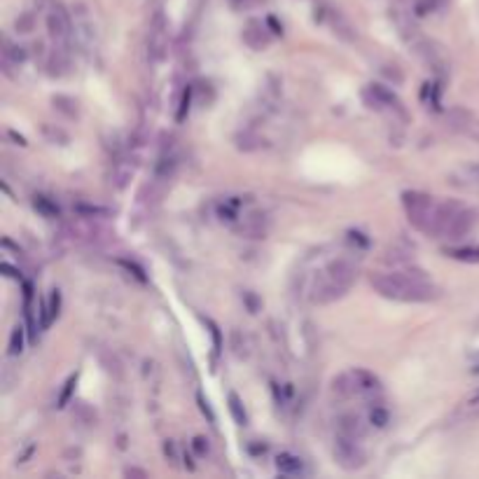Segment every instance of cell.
Masks as SVG:
<instances>
[{
	"label": "cell",
	"instance_id": "12",
	"mask_svg": "<svg viewBox=\"0 0 479 479\" xmlns=\"http://www.w3.org/2000/svg\"><path fill=\"white\" fill-rule=\"evenodd\" d=\"M229 412H232L234 416V421L239 423V426H246L248 423V414H246V409H244V402H241V398L236 393H229Z\"/></svg>",
	"mask_w": 479,
	"mask_h": 479
},
{
	"label": "cell",
	"instance_id": "13",
	"mask_svg": "<svg viewBox=\"0 0 479 479\" xmlns=\"http://www.w3.org/2000/svg\"><path fill=\"white\" fill-rule=\"evenodd\" d=\"M449 258L461 260V262H479V246H470V248H451L447 251Z\"/></svg>",
	"mask_w": 479,
	"mask_h": 479
},
{
	"label": "cell",
	"instance_id": "22",
	"mask_svg": "<svg viewBox=\"0 0 479 479\" xmlns=\"http://www.w3.org/2000/svg\"><path fill=\"white\" fill-rule=\"evenodd\" d=\"M164 454L169 456L171 461H176V458H178V456H176V447H173V442H171V440L164 444Z\"/></svg>",
	"mask_w": 479,
	"mask_h": 479
},
{
	"label": "cell",
	"instance_id": "6",
	"mask_svg": "<svg viewBox=\"0 0 479 479\" xmlns=\"http://www.w3.org/2000/svg\"><path fill=\"white\" fill-rule=\"evenodd\" d=\"M472 225H475V211H468V208H461L456 213V218L451 220V225L444 232V239H461L463 234H468Z\"/></svg>",
	"mask_w": 479,
	"mask_h": 479
},
{
	"label": "cell",
	"instance_id": "19",
	"mask_svg": "<svg viewBox=\"0 0 479 479\" xmlns=\"http://www.w3.org/2000/svg\"><path fill=\"white\" fill-rule=\"evenodd\" d=\"M59 307H61V293H59V290H54L52 297H50V316L52 318L59 316Z\"/></svg>",
	"mask_w": 479,
	"mask_h": 479
},
{
	"label": "cell",
	"instance_id": "15",
	"mask_svg": "<svg viewBox=\"0 0 479 479\" xmlns=\"http://www.w3.org/2000/svg\"><path fill=\"white\" fill-rule=\"evenodd\" d=\"M24 351V328H15L10 337V356H19Z\"/></svg>",
	"mask_w": 479,
	"mask_h": 479
},
{
	"label": "cell",
	"instance_id": "16",
	"mask_svg": "<svg viewBox=\"0 0 479 479\" xmlns=\"http://www.w3.org/2000/svg\"><path fill=\"white\" fill-rule=\"evenodd\" d=\"M370 421H372L377 428H384L386 423H388V412H386V409H381V407H374V409H372V414H370Z\"/></svg>",
	"mask_w": 479,
	"mask_h": 479
},
{
	"label": "cell",
	"instance_id": "18",
	"mask_svg": "<svg viewBox=\"0 0 479 479\" xmlns=\"http://www.w3.org/2000/svg\"><path fill=\"white\" fill-rule=\"evenodd\" d=\"M190 99H192V89L187 87V89H185V94H183V101H180V113H178V122H183V120H185L187 110H190Z\"/></svg>",
	"mask_w": 479,
	"mask_h": 479
},
{
	"label": "cell",
	"instance_id": "3",
	"mask_svg": "<svg viewBox=\"0 0 479 479\" xmlns=\"http://www.w3.org/2000/svg\"><path fill=\"white\" fill-rule=\"evenodd\" d=\"M402 204H405L409 222H412L414 227L423 229V232H428L430 222H433V215H435V206H437L433 197H428V194H423V192H405L402 194Z\"/></svg>",
	"mask_w": 479,
	"mask_h": 479
},
{
	"label": "cell",
	"instance_id": "11",
	"mask_svg": "<svg viewBox=\"0 0 479 479\" xmlns=\"http://www.w3.org/2000/svg\"><path fill=\"white\" fill-rule=\"evenodd\" d=\"M339 430H342V435H349L353 440H360V437L365 435V426L360 423L358 416H342Z\"/></svg>",
	"mask_w": 479,
	"mask_h": 479
},
{
	"label": "cell",
	"instance_id": "9",
	"mask_svg": "<svg viewBox=\"0 0 479 479\" xmlns=\"http://www.w3.org/2000/svg\"><path fill=\"white\" fill-rule=\"evenodd\" d=\"M244 40L253 47V50H265V47L269 45V36L265 33V26H262L260 22H251L246 26Z\"/></svg>",
	"mask_w": 479,
	"mask_h": 479
},
{
	"label": "cell",
	"instance_id": "14",
	"mask_svg": "<svg viewBox=\"0 0 479 479\" xmlns=\"http://www.w3.org/2000/svg\"><path fill=\"white\" fill-rule=\"evenodd\" d=\"M36 208L45 215V218H57L59 215V206L52 204L47 197H36Z\"/></svg>",
	"mask_w": 479,
	"mask_h": 479
},
{
	"label": "cell",
	"instance_id": "17",
	"mask_svg": "<svg viewBox=\"0 0 479 479\" xmlns=\"http://www.w3.org/2000/svg\"><path fill=\"white\" fill-rule=\"evenodd\" d=\"M75 381H78V377H71V379L66 381V388L59 395V405L57 407H66L68 405V400H71V393H73V388H75Z\"/></svg>",
	"mask_w": 479,
	"mask_h": 479
},
{
	"label": "cell",
	"instance_id": "8",
	"mask_svg": "<svg viewBox=\"0 0 479 479\" xmlns=\"http://www.w3.org/2000/svg\"><path fill=\"white\" fill-rule=\"evenodd\" d=\"M353 384H356V393H379L381 391V381L374 372L370 370H353L351 372Z\"/></svg>",
	"mask_w": 479,
	"mask_h": 479
},
{
	"label": "cell",
	"instance_id": "20",
	"mask_svg": "<svg viewBox=\"0 0 479 479\" xmlns=\"http://www.w3.org/2000/svg\"><path fill=\"white\" fill-rule=\"evenodd\" d=\"M192 447H194V451H197V456H206L208 454V440H206V437H194Z\"/></svg>",
	"mask_w": 479,
	"mask_h": 479
},
{
	"label": "cell",
	"instance_id": "7",
	"mask_svg": "<svg viewBox=\"0 0 479 479\" xmlns=\"http://www.w3.org/2000/svg\"><path fill=\"white\" fill-rule=\"evenodd\" d=\"M166 54V38H164V19L157 17L155 26L150 31V57L152 61H162Z\"/></svg>",
	"mask_w": 479,
	"mask_h": 479
},
{
	"label": "cell",
	"instance_id": "1",
	"mask_svg": "<svg viewBox=\"0 0 479 479\" xmlns=\"http://www.w3.org/2000/svg\"><path fill=\"white\" fill-rule=\"evenodd\" d=\"M372 288L379 295L395 302H433L440 297L433 283H430L419 269H402V272L374 274Z\"/></svg>",
	"mask_w": 479,
	"mask_h": 479
},
{
	"label": "cell",
	"instance_id": "23",
	"mask_svg": "<svg viewBox=\"0 0 479 479\" xmlns=\"http://www.w3.org/2000/svg\"><path fill=\"white\" fill-rule=\"evenodd\" d=\"M0 269H3V272L8 274V276H12V279H19V274H17L10 265H0Z\"/></svg>",
	"mask_w": 479,
	"mask_h": 479
},
{
	"label": "cell",
	"instance_id": "10",
	"mask_svg": "<svg viewBox=\"0 0 479 479\" xmlns=\"http://www.w3.org/2000/svg\"><path fill=\"white\" fill-rule=\"evenodd\" d=\"M276 468H279L283 475H302V472H304V463H302L300 456L281 454V456H276Z\"/></svg>",
	"mask_w": 479,
	"mask_h": 479
},
{
	"label": "cell",
	"instance_id": "2",
	"mask_svg": "<svg viewBox=\"0 0 479 479\" xmlns=\"http://www.w3.org/2000/svg\"><path fill=\"white\" fill-rule=\"evenodd\" d=\"M356 281V267L349 260H332L321 274L316 276V283L311 288V300L316 304H330L346 295V290Z\"/></svg>",
	"mask_w": 479,
	"mask_h": 479
},
{
	"label": "cell",
	"instance_id": "5",
	"mask_svg": "<svg viewBox=\"0 0 479 479\" xmlns=\"http://www.w3.org/2000/svg\"><path fill=\"white\" fill-rule=\"evenodd\" d=\"M47 31L54 40H66L71 36V19L61 5H52V10L47 12Z\"/></svg>",
	"mask_w": 479,
	"mask_h": 479
},
{
	"label": "cell",
	"instance_id": "24",
	"mask_svg": "<svg viewBox=\"0 0 479 479\" xmlns=\"http://www.w3.org/2000/svg\"><path fill=\"white\" fill-rule=\"evenodd\" d=\"M129 477H148V472L145 470H127Z\"/></svg>",
	"mask_w": 479,
	"mask_h": 479
},
{
	"label": "cell",
	"instance_id": "21",
	"mask_svg": "<svg viewBox=\"0 0 479 479\" xmlns=\"http://www.w3.org/2000/svg\"><path fill=\"white\" fill-rule=\"evenodd\" d=\"M199 407H201V412H204L206 416H208V421H215V416H213V412H211V407H208V400H204L199 395Z\"/></svg>",
	"mask_w": 479,
	"mask_h": 479
},
{
	"label": "cell",
	"instance_id": "4",
	"mask_svg": "<svg viewBox=\"0 0 479 479\" xmlns=\"http://www.w3.org/2000/svg\"><path fill=\"white\" fill-rule=\"evenodd\" d=\"M335 458L344 470H358L365 465V451L360 449L358 440L342 433L335 440Z\"/></svg>",
	"mask_w": 479,
	"mask_h": 479
}]
</instances>
